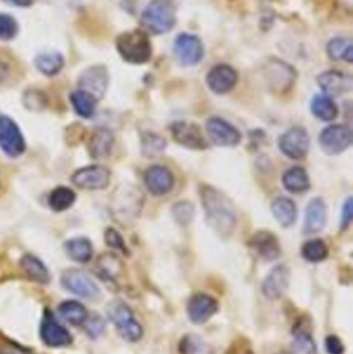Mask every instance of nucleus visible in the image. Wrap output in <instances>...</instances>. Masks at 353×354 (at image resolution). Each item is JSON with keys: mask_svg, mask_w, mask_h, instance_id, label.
Here are the masks:
<instances>
[{"mask_svg": "<svg viewBox=\"0 0 353 354\" xmlns=\"http://www.w3.org/2000/svg\"><path fill=\"white\" fill-rule=\"evenodd\" d=\"M200 197L209 224L222 236H230L236 228V212L229 198L209 185L201 187Z\"/></svg>", "mask_w": 353, "mask_h": 354, "instance_id": "nucleus-1", "label": "nucleus"}, {"mask_svg": "<svg viewBox=\"0 0 353 354\" xmlns=\"http://www.w3.org/2000/svg\"><path fill=\"white\" fill-rule=\"evenodd\" d=\"M116 48L122 59L133 64H145L153 53L149 35L138 29L122 33L116 39Z\"/></svg>", "mask_w": 353, "mask_h": 354, "instance_id": "nucleus-2", "label": "nucleus"}, {"mask_svg": "<svg viewBox=\"0 0 353 354\" xmlns=\"http://www.w3.org/2000/svg\"><path fill=\"white\" fill-rule=\"evenodd\" d=\"M108 317L115 326L120 336L128 342H138L143 336V328L135 318L132 309L122 301L108 305Z\"/></svg>", "mask_w": 353, "mask_h": 354, "instance_id": "nucleus-3", "label": "nucleus"}, {"mask_svg": "<svg viewBox=\"0 0 353 354\" xmlns=\"http://www.w3.org/2000/svg\"><path fill=\"white\" fill-rule=\"evenodd\" d=\"M141 22L149 32H168L175 24V10L168 0H153L143 10Z\"/></svg>", "mask_w": 353, "mask_h": 354, "instance_id": "nucleus-4", "label": "nucleus"}, {"mask_svg": "<svg viewBox=\"0 0 353 354\" xmlns=\"http://www.w3.org/2000/svg\"><path fill=\"white\" fill-rule=\"evenodd\" d=\"M39 337L41 342L50 348H62L73 343L72 335L49 310H45L41 317Z\"/></svg>", "mask_w": 353, "mask_h": 354, "instance_id": "nucleus-5", "label": "nucleus"}, {"mask_svg": "<svg viewBox=\"0 0 353 354\" xmlns=\"http://www.w3.org/2000/svg\"><path fill=\"white\" fill-rule=\"evenodd\" d=\"M60 282L66 290L83 299H95L99 297V287L83 270H77V268H68L64 270Z\"/></svg>", "mask_w": 353, "mask_h": 354, "instance_id": "nucleus-6", "label": "nucleus"}, {"mask_svg": "<svg viewBox=\"0 0 353 354\" xmlns=\"http://www.w3.org/2000/svg\"><path fill=\"white\" fill-rule=\"evenodd\" d=\"M0 149L10 158L20 157L26 149L20 129L8 116H0Z\"/></svg>", "mask_w": 353, "mask_h": 354, "instance_id": "nucleus-7", "label": "nucleus"}, {"mask_svg": "<svg viewBox=\"0 0 353 354\" xmlns=\"http://www.w3.org/2000/svg\"><path fill=\"white\" fill-rule=\"evenodd\" d=\"M176 59L184 66H194L198 64L204 55L202 41L196 35L182 33L176 37L173 46Z\"/></svg>", "mask_w": 353, "mask_h": 354, "instance_id": "nucleus-8", "label": "nucleus"}, {"mask_svg": "<svg viewBox=\"0 0 353 354\" xmlns=\"http://www.w3.org/2000/svg\"><path fill=\"white\" fill-rule=\"evenodd\" d=\"M321 149L329 155H337L346 151L352 143V130L343 124L327 127L319 136Z\"/></svg>", "mask_w": 353, "mask_h": 354, "instance_id": "nucleus-9", "label": "nucleus"}, {"mask_svg": "<svg viewBox=\"0 0 353 354\" xmlns=\"http://www.w3.org/2000/svg\"><path fill=\"white\" fill-rule=\"evenodd\" d=\"M279 147L290 159L300 160L306 157L310 147L308 132L300 127H294L282 135Z\"/></svg>", "mask_w": 353, "mask_h": 354, "instance_id": "nucleus-10", "label": "nucleus"}, {"mask_svg": "<svg viewBox=\"0 0 353 354\" xmlns=\"http://www.w3.org/2000/svg\"><path fill=\"white\" fill-rule=\"evenodd\" d=\"M111 174L108 168L101 165H91L77 170L72 176V183L79 189H104L109 185Z\"/></svg>", "mask_w": 353, "mask_h": 354, "instance_id": "nucleus-11", "label": "nucleus"}, {"mask_svg": "<svg viewBox=\"0 0 353 354\" xmlns=\"http://www.w3.org/2000/svg\"><path fill=\"white\" fill-rule=\"evenodd\" d=\"M79 89L86 91L97 101L103 99L109 86V74L103 66H93L86 68L79 78Z\"/></svg>", "mask_w": 353, "mask_h": 354, "instance_id": "nucleus-12", "label": "nucleus"}, {"mask_svg": "<svg viewBox=\"0 0 353 354\" xmlns=\"http://www.w3.org/2000/svg\"><path fill=\"white\" fill-rule=\"evenodd\" d=\"M170 131L174 140L182 147L198 151L209 147L200 128L197 124L192 122H176L172 124Z\"/></svg>", "mask_w": 353, "mask_h": 354, "instance_id": "nucleus-13", "label": "nucleus"}, {"mask_svg": "<svg viewBox=\"0 0 353 354\" xmlns=\"http://www.w3.org/2000/svg\"><path fill=\"white\" fill-rule=\"evenodd\" d=\"M207 132L213 143L220 147H234L242 140V135L236 127L219 118L207 122Z\"/></svg>", "mask_w": 353, "mask_h": 354, "instance_id": "nucleus-14", "label": "nucleus"}, {"mask_svg": "<svg viewBox=\"0 0 353 354\" xmlns=\"http://www.w3.org/2000/svg\"><path fill=\"white\" fill-rule=\"evenodd\" d=\"M209 88L218 95L229 93L238 82V73L228 64H217L207 76Z\"/></svg>", "mask_w": 353, "mask_h": 354, "instance_id": "nucleus-15", "label": "nucleus"}, {"mask_svg": "<svg viewBox=\"0 0 353 354\" xmlns=\"http://www.w3.org/2000/svg\"><path fill=\"white\" fill-rule=\"evenodd\" d=\"M219 305L213 297L199 293L189 301L187 312L193 324H202L209 322L217 313Z\"/></svg>", "mask_w": 353, "mask_h": 354, "instance_id": "nucleus-16", "label": "nucleus"}, {"mask_svg": "<svg viewBox=\"0 0 353 354\" xmlns=\"http://www.w3.org/2000/svg\"><path fill=\"white\" fill-rule=\"evenodd\" d=\"M319 86L327 97H340L352 89V78L340 71H327L319 75Z\"/></svg>", "mask_w": 353, "mask_h": 354, "instance_id": "nucleus-17", "label": "nucleus"}, {"mask_svg": "<svg viewBox=\"0 0 353 354\" xmlns=\"http://www.w3.org/2000/svg\"><path fill=\"white\" fill-rule=\"evenodd\" d=\"M144 183L149 191L153 195H166L173 187L174 177L167 168L153 166L145 172Z\"/></svg>", "mask_w": 353, "mask_h": 354, "instance_id": "nucleus-18", "label": "nucleus"}, {"mask_svg": "<svg viewBox=\"0 0 353 354\" xmlns=\"http://www.w3.org/2000/svg\"><path fill=\"white\" fill-rule=\"evenodd\" d=\"M289 278V270L285 266H276L263 282V295L269 299H279L287 290Z\"/></svg>", "mask_w": 353, "mask_h": 354, "instance_id": "nucleus-19", "label": "nucleus"}, {"mask_svg": "<svg viewBox=\"0 0 353 354\" xmlns=\"http://www.w3.org/2000/svg\"><path fill=\"white\" fill-rule=\"evenodd\" d=\"M250 245L267 261H274L281 254L279 241L273 233L260 231L256 233L250 241Z\"/></svg>", "mask_w": 353, "mask_h": 354, "instance_id": "nucleus-20", "label": "nucleus"}, {"mask_svg": "<svg viewBox=\"0 0 353 354\" xmlns=\"http://www.w3.org/2000/svg\"><path fill=\"white\" fill-rule=\"evenodd\" d=\"M113 145L114 136L111 131L106 128L97 129L89 139V155L95 160L105 159L111 153Z\"/></svg>", "mask_w": 353, "mask_h": 354, "instance_id": "nucleus-21", "label": "nucleus"}, {"mask_svg": "<svg viewBox=\"0 0 353 354\" xmlns=\"http://www.w3.org/2000/svg\"><path fill=\"white\" fill-rule=\"evenodd\" d=\"M327 205L321 198H315L309 203L305 220V233L315 234L325 228L327 223Z\"/></svg>", "mask_w": 353, "mask_h": 354, "instance_id": "nucleus-22", "label": "nucleus"}, {"mask_svg": "<svg viewBox=\"0 0 353 354\" xmlns=\"http://www.w3.org/2000/svg\"><path fill=\"white\" fill-rule=\"evenodd\" d=\"M20 268L27 279L39 284H48L50 282L49 270L45 264L31 254H26L21 258Z\"/></svg>", "mask_w": 353, "mask_h": 354, "instance_id": "nucleus-23", "label": "nucleus"}, {"mask_svg": "<svg viewBox=\"0 0 353 354\" xmlns=\"http://www.w3.org/2000/svg\"><path fill=\"white\" fill-rule=\"evenodd\" d=\"M271 210L276 220L284 228L292 227L296 223V216H298L296 205L289 198H277L271 205Z\"/></svg>", "mask_w": 353, "mask_h": 354, "instance_id": "nucleus-24", "label": "nucleus"}, {"mask_svg": "<svg viewBox=\"0 0 353 354\" xmlns=\"http://www.w3.org/2000/svg\"><path fill=\"white\" fill-rule=\"evenodd\" d=\"M58 313L70 326H80L88 317L86 308L77 301H66L58 306Z\"/></svg>", "mask_w": 353, "mask_h": 354, "instance_id": "nucleus-25", "label": "nucleus"}, {"mask_svg": "<svg viewBox=\"0 0 353 354\" xmlns=\"http://www.w3.org/2000/svg\"><path fill=\"white\" fill-rule=\"evenodd\" d=\"M66 254L70 259L79 263H87L93 255V248L89 239L85 237H76L70 239L64 245Z\"/></svg>", "mask_w": 353, "mask_h": 354, "instance_id": "nucleus-26", "label": "nucleus"}, {"mask_svg": "<svg viewBox=\"0 0 353 354\" xmlns=\"http://www.w3.org/2000/svg\"><path fill=\"white\" fill-rule=\"evenodd\" d=\"M310 322L302 318L294 326V344L300 353L314 354L316 353V345L313 340Z\"/></svg>", "mask_w": 353, "mask_h": 354, "instance_id": "nucleus-27", "label": "nucleus"}, {"mask_svg": "<svg viewBox=\"0 0 353 354\" xmlns=\"http://www.w3.org/2000/svg\"><path fill=\"white\" fill-rule=\"evenodd\" d=\"M122 263L117 256L112 253H106L99 256L95 263V270L99 278L106 281L113 282L120 272H122Z\"/></svg>", "mask_w": 353, "mask_h": 354, "instance_id": "nucleus-28", "label": "nucleus"}, {"mask_svg": "<svg viewBox=\"0 0 353 354\" xmlns=\"http://www.w3.org/2000/svg\"><path fill=\"white\" fill-rule=\"evenodd\" d=\"M283 185L292 193H304L310 187V179L304 168L292 167L284 174Z\"/></svg>", "mask_w": 353, "mask_h": 354, "instance_id": "nucleus-29", "label": "nucleus"}, {"mask_svg": "<svg viewBox=\"0 0 353 354\" xmlns=\"http://www.w3.org/2000/svg\"><path fill=\"white\" fill-rule=\"evenodd\" d=\"M294 77L296 75L294 70L287 64L282 62L271 64V68H269L271 84L279 91H288V88L294 84Z\"/></svg>", "mask_w": 353, "mask_h": 354, "instance_id": "nucleus-30", "label": "nucleus"}, {"mask_svg": "<svg viewBox=\"0 0 353 354\" xmlns=\"http://www.w3.org/2000/svg\"><path fill=\"white\" fill-rule=\"evenodd\" d=\"M76 194L72 189L60 185L50 193L48 203L54 212H61L72 207L73 204L76 201Z\"/></svg>", "mask_w": 353, "mask_h": 354, "instance_id": "nucleus-31", "label": "nucleus"}, {"mask_svg": "<svg viewBox=\"0 0 353 354\" xmlns=\"http://www.w3.org/2000/svg\"><path fill=\"white\" fill-rule=\"evenodd\" d=\"M70 99L75 111L81 118H90L95 115V108L99 102L95 97L89 95L86 91L78 89L70 95Z\"/></svg>", "mask_w": 353, "mask_h": 354, "instance_id": "nucleus-32", "label": "nucleus"}, {"mask_svg": "<svg viewBox=\"0 0 353 354\" xmlns=\"http://www.w3.org/2000/svg\"><path fill=\"white\" fill-rule=\"evenodd\" d=\"M313 114L323 122L336 120L339 113L337 105L327 95H316L311 104Z\"/></svg>", "mask_w": 353, "mask_h": 354, "instance_id": "nucleus-33", "label": "nucleus"}, {"mask_svg": "<svg viewBox=\"0 0 353 354\" xmlns=\"http://www.w3.org/2000/svg\"><path fill=\"white\" fill-rule=\"evenodd\" d=\"M35 66L46 76H55L64 66V56L57 52H48L35 58Z\"/></svg>", "mask_w": 353, "mask_h": 354, "instance_id": "nucleus-34", "label": "nucleus"}, {"mask_svg": "<svg viewBox=\"0 0 353 354\" xmlns=\"http://www.w3.org/2000/svg\"><path fill=\"white\" fill-rule=\"evenodd\" d=\"M327 54L335 62L343 60V62H352V41L350 39L342 37L332 39L327 45Z\"/></svg>", "mask_w": 353, "mask_h": 354, "instance_id": "nucleus-35", "label": "nucleus"}, {"mask_svg": "<svg viewBox=\"0 0 353 354\" xmlns=\"http://www.w3.org/2000/svg\"><path fill=\"white\" fill-rule=\"evenodd\" d=\"M302 255L307 261L321 262L329 256V248L323 239H312L303 245Z\"/></svg>", "mask_w": 353, "mask_h": 354, "instance_id": "nucleus-36", "label": "nucleus"}, {"mask_svg": "<svg viewBox=\"0 0 353 354\" xmlns=\"http://www.w3.org/2000/svg\"><path fill=\"white\" fill-rule=\"evenodd\" d=\"M166 147L165 139L159 135L146 134L142 139V153L145 157L155 158L163 153Z\"/></svg>", "mask_w": 353, "mask_h": 354, "instance_id": "nucleus-37", "label": "nucleus"}, {"mask_svg": "<svg viewBox=\"0 0 353 354\" xmlns=\"http://www.w3.org/2000/svg\"><path fill=\"white\" fill-rule=\"evenodd\" d=\"M182 354H209V347L199 337L189 335L180 344Z\"/></svg>", "mask_w": 353, "mask_h": 354, "instance_id": "nucleus-38", "label": "nucleus"}, {"mask_svg": "<svg viewBox=\"0 0 353 354\" xmlns=\"http://www.w3.org/2000/svg\"><path fill=\"white\" fill-rule=\"evenodd\" d=\"M18 22L8 14H0V39L10 41L18 35Z\"/></svg>", "mask_w": 353, "mask_h": 354, "instance_id": "nucleus-39", "label": "nucleus"}, {"mask_svg": "<svg viewBox=\"0 0 353 354\" xmlns=\"http://www.w3.org/2000/svg\"><path fill=\"white\" fill-rule=\"evenodd\" d=\"M174 218L180 223V225H188L192 221L193 216H194V208L192 204L188 202H180L175 204L172 208Z\"/></svg>", "mask_w": 353, "mask_h": 354, "instance_id": "nucleus-40", "label": "nucleus"}, {"mask_svg": "<svg viewBox=\"0 0 353 354\" xmlns=\"http://www.w3.org/2000/svg\"><path fill=\"white\" fill-rule=\"evenodd\" d=\"M105 241L110 248L126 253V248L122 235L115 229L108 228L105 232Z\"/></svg>", "mask_w": 353, "mask_h": 354, "instance_id": "nucleus-41", "label": "nucleus"}, {"mask_svg": "<svg viewBox=\"0 0 353 354\" xmlns=\"http://www.w3.org/2000/svg\"><path fill=\"white\" fill-rule=\"evenodd\" d=\"M86 330L87 334L90 337H99L103 333L105 324H104L103 319L99 316L95 317H87L86 322L83 324Z\"/></svg>", "mask_w": 353, "mask_h": 354, "instance_id": "nucleus-42", "label": "nucleus"}, {"mask_svg": "<svg viewBox=\"0 0 353 354\" xmlns=\"http://www.w3.org/2000/svg\"><path fill=\"white\" fill-rule=\"evenodd\" d=\"M226 354H255L252 345L247 339H238L228 348Z\"/></svg>", "mask_w": 353, "mask_h": 354, "instance_id": "nucleus-43", "label": "nucleus"}, {"mask_svg": "<svg viewBox=\"0 0 353 354\" xmlns=\"http://www.w3.org/2000/svg\"><path fill=\"white\" fill-rule=\"evenodd\" d=\"M325 344V351L329 354H344L345 353V346L337 336L332 335V336L327 337Z\"/></svg>", "mask_w": 353, "mask_h": 354, "instance_id": "nucleus-44", "label": "nucleus"}, {"mask_svg": "<svg viewBox=\"0 0 353 354\" xmlns=\"http://www.w3.org/2000/svg\"><path fill=\"white\" fill-rule=\"evenodd\" d=\"M353 214L352 198H350L345 202L343 206V212H342V226L345 228L352 223Z\"/></svg>", "mask_w": 353, "mask_h": 354, "instance_id": "nucleus-45", "label": "nucleus"}, {"mask_svg": "<svg viewBox=\"0 0 353 354\" xmlns=\"http://www.w3.org/2000/svg\"><path fill=\"white\" fill-rule=\"evenodd\" d=\"M14 6H21V8H26V6H31L35 2V0H6Z\"/></svg>", "mask_w": 353, "mask_h": 354, "instance_id": "nucleus-46", "label": "nucleus"}, {"mask_svg": "<svg viewBox=\"0 0 353 354\" xmlns=\"http://www.w3.org/2000/svg\"><path fill=\"white\" fill-rule=\"evenodd\" d=\"M0 354H24L22 353H19L17 351H8V349H3V351H0Z\"/></svg>", "mask_w": 353, "mask_h": 354, "instance_id": "nucleus-47", "label": "nucleus"}, {"mask_svg": "<svg viewBox=\"0 0 353 354\" xmlns=\"http://www.w3.org/2000/svg\"><path fill=\"white\" fill-rule=\"evenodd\" d=\"M277 354H292L290 353H288V351H281V353H277Z\"/></svg>", "mask_w": 353, "mask_h": 354, "instance_id": "nucleus-48", "label": "nucleus"}]
</instances>
